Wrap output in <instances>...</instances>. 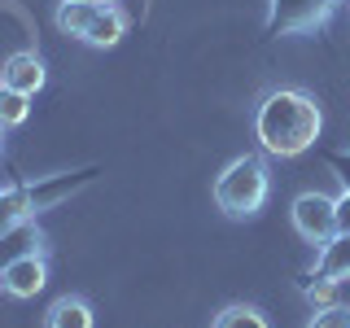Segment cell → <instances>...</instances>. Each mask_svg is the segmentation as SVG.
Masks as SVG:
<instances>
[{
  "instance_id": "1",
  "label": "cell",
  "mask_w": 350,
  "mask_h": 328,
  "mask_svg": "<svg viewBox=\"0 0 350 328\" xmlns=\"http://www.w3.org/2000/svg\"><path fill=\"white\" fill-rule=\"evenodd\" d=\"M320 131H324V109L302 87H276V92H267L258 114H254L258 149L271 153V158H298V153L315 149Z\"/></svg>"
},
{
  "instance_id": "2",
  "label": "cell",
  "mask_w": 350,
  "mask_h": 328,
  "mask_svg": "<svg viewBox=\"0 0 350 328\" xmlns=\"http://www.w3.org/2000/svg\"><path fill=\"white\" fill-rule=\"evenodd\" d=\"M271 193V180H267V162L258 153H245V158H232L215 180V206L224 210L228 219H250L262 210Z\"/></svg>"
},
{
  "instance_id": "3",
  "label": "cell",
  "mask_w": 350,
  "mask_h": 328,
  "mask_svg": "<svg viewBox=\"0 0 350 328\" xmlns=\"http://www.w3.org/2000/svg\"><path fill=\"white\" fill-rule=\"evenodd\" d=\"M342 0H267V36H306L320 31Z\"/></svg>"
},
{
  "instance_id": "4",
  "label": "cell",
  "mask_w": 350,
  "mask_h": 328,
  "mask_svg": "<svg viewBox=\"0 0 350 328\" xmlns=\"http://www.w3.org/2000/svg\"><path fill=\"white\" fill-rule=\"evenodd\" d=\"M289 219L306 245H324V241L342 232L337 228V197H324V193H298L289 206Z\"/></svg>"
},
{
  "instance_id": "5",
  "label": "cell",
  "mask_w": 350,
  "mask_h": 328,
  "mask_svg": "<svg viewBox=\"0 0 350 328\" xmlns=\"http://www.w3.org/2000/svg\"><path fill=\"white\" fill-rule=\"evenodd\" d=\"M101 175V167H79V171H62V175H44V180H31L27 184V193H31V202H36V215L40 210H53V206H62V202H70L75 193H83L88 184Z\"/></svg>"
},
{
  "instance_id": "6",
  "label": "cell",
  "mask_w": 350,
  "mask_h": 328,
  "mask_svg": "<svg viewBox=\"0 0 350 328\" xmlns=\"http://www.w3.org/2000/svg\"><path fill=\"white\" fill-rule=\"evenodd\" d=\"M44 284H49V262H44L40 249L14 258L9 267H0V289H5L9 298H36Z\"/></svg>"
},
{
  "instance_id": "7",
  "label": "cell",
  "mask_w": 350,
  "mask_h": 328,
  "mask_svg": "<svg viewBox=\"0 0 350 328\" xmlns=\"http://www.w3.org/2000/svg\"><path fill=\"white\" fill-rule=\"evenodd\" d=\"M44 79H49V70H44V57L36 49H22V53H9L5 66H0V83L5 87H18V92L36 96Z\"/></svg>"
},
{
  "instance_id": "8",
  "label": "cell",
  "mask_w": 350,
  "mask_h": 328,
  "mask_svg": "<svg viewBox=\"0 0 350 328\" xmlns=\"http://www.w3.org/2000/svg\"><path fill=\"white\" fill-rule=\"evenodd\" d=\"M311 271H320V276L328 280H350V232H337L333 241H324L320 245V258H315V267Z\"/></svg>"
},
{
  "instance_id": "9",
  "label": "cell",
  "mask_w": 350,
  "mask_h": 328,
  "mask_svg": "<svg viewBox=\"0 0 350 328\" xmlns=\"http://www.w3.org/2000/svg\"><path fill=\"white\" fill-rule=\"evenodd\" d=\"M36 249H44V236H40L36 219H27V223L9 228V232L0 236V267H9V262L22 258V254H36Z\"/></svg>"
},
{
  "instance_id": "10",
  "label": "cell",
  "mask_w": 350,
  "mask_h": 328,
  "mask_svg": "<svg viewBox=\"0 0 350 328\" xmlns=\"http://www.w3.org/2000/svg\"><path fill=\"white\" fill-rule=\"evenodd\" d=\"M101 9L105 5H96V0H62V5H57V27L66 31V36L83 40L88 31H92V22H96Z\"/></svg>"
},
{
  "instance_id": "11",
  "label": "cell",
  "mask_w": 350,
  "mask_h": 328,
  "mask_svg": "<svg viewBox=\"0 0 350 328\" xmlns=\"http://www.w3.org/2000/svg\"><path fill=\"white\" fill-rule=\"evenodd\" d=\"M27 219H36V202H31L27 184H14V189H0V236H5L9 228L27 223Z\"/></svg>"
},
{
  "instance_id": "12",
  "label": "cell",
  "mask_w": 350,
  "mask_h": 328,
  "mask_svg": "<svg viewBox=\"0 0 350 328\" xmlns=\"http://www.w3.org/2000/svg\"><path fill=\"white\" fill-rule=\"evenodd\" d=\"M44 328H96V320L83 298H57L44 315Z\"/></svg>"
},
{
  "instance_id": "13",
  "label": "cell",
  "mask_w": 350,
  "mask_h": 328,
  "mask_svg": "<svg viewBox=\"0 0 350 328\" xmlns=\"http://www.w3.org/2000/svg\"><path fill=\"white\" fill-rule=\"evenodd\" d=\"M123 31H127V18H123V9H118V5H105L101 14H96L92 31L83 36V44H92V49H114V44L123 40Z\"/></svg>"
},
{
  "instance_id": "14",
  "label": "cell",
  "mask_w": 350,
  "mask_h": 328,
  "mask_svg": "<svg viewBox=\"0 0 350 328\" xmlns=\"http://www.w3.org/2000/svg\"><path fill=\"white\" fill-rule=\"evenodd\" d=\"M31 118V96L0 83V127H22Z\"/></svg>"
},
{
  "instance_id": "15",
  "label": "cell",
  "mask_w": 350,
  "mask_h": 328,
  "mask_svg": "<svg viewBox=\"0 0 350 328\" xmlns=\"http://www.w3.org/2000/svg\"><path fill=\"white\" fill-rule=\"evenodd\" d=\"M215 328H267V315L258 306H245V302H232L215 315Z\"/></svg>"
},
{
  "instance_id": "16",
  "label": "cell",
  "mask_w": 350,
  "mask_h": 328,
  "mask_svg": "<svg viewBox=\"0 0 350 328\" xmlns=\"http://www.w3.org/2000/svg\"><path fill=\"white\" fill-rule=\"evenodd\" d=\"M302 298L315 306V311H324V306H337V280L320 276V271H306L302 276Z\"/></svg>"
},
{
  "instance_id": "17",
  "label": "cell",
  "mask_w": 350,
  "mask_h": 328,
  "mask_svg": "<svg viewBox=\"0 0 350 328\" xmlns=\"http://www.w3.org/2000/svg\"><path fill=\"white\" fill-rule=\"evenodd\" d=\"M306 328H350V306H324V311H315L311 315V324Z\"/></svg>"
},
{
  "instance_id": "18",
  "label": "cell",
  "mask_w": 350,
  "mask_h": 328,
  "mask_svg": "<svg viewBox=\"0 0 350 328\" xmlns=\"http://www.w3.org/2000/svg\"><path fill=\"white\" fill-rule=\"evenodd\" d=\"M328 167L337 171V180H342V189H350V153H328Z\"/></svg>"
},
{
  "instance_id": "19",
  "label": "cell",
  "mask_w": 350,
  "mask_h": 328,
  "mask_svg": "<svg viewBox=\"0 0 350 328\" xmlns=\"http://www.w3.org/2000/svg\"><path fill=\"white\" fill-rule=\"evenodd\" d=\"M337 228H342V232H350V189L337 197Z\"/></svg>"
},
{
  "instance_id": "20",
  "label": "cell",
  "mask_w": 350,
  "mask_h": 328,
  "mask_svg": "<svg viewBox=\"0 0 350 328\" xmlns=\"http://www.w3.org/2000/svg\"><path fill=\"white\" fill-rule=\"evenodd\" d=\"M96 5H114V0H96Z\"/></svg>"
},
{
  "instance_id": "21",
  "label": "cell",
  "mask_w": 350,
  "mask_h": 328,
  "mask_svg": "<svg viewBox=\"0 0 350 328\" xmlns=\"http://www.w3.org/2000/svg\"><path fill=\"white\" fill-rule=\"evenodd\" d=\"M0 131H5V127H0Z\"/></svg>"
}]
</instances>
